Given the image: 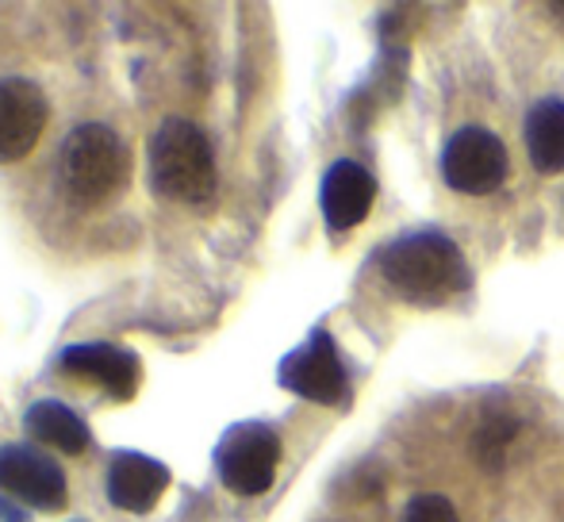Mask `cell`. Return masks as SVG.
Masks as SVG:
<instances>
[{
	"label": "cell",
	"mask_w": 564,
	"mask_h": 522,
	"mask_svg": "<svg viewBox=\"0 0 564 522\" xmlns=\"http://www.w3.org/2000/svg\"><path fill=\"white\" fill-rule=\"evenodd\" d=\"M150 188L162 200L204 208L216 196V150L193 120L170 116L150 139Z\"/></svg>",
	"instance_id": "1"
},
{
	"label": "cell",
	"mask_w": 564,
	"mask_h": 522,
	"mask_svg": "<svg viewBox=\"0 0 564 522\" xmlns=\"http://www.w3.org/2000/svg\"><path fill=\"white\" fill-rule=\"evenodd\" d=\"M384 281L411 300H442L468 289V265L457 242L442 231H415L392 239L377 258Z\"/></svg>",
	"instance_id": "2"
},
{
	"label": "cell",
	"mask_w": 564,
	"mask_h": 522,
	"mask_svg": "<svg viewBox=\"0 0 564 522\" xmlns=\"http://www.w3.org/2000/svg\"><path fill=\"white\" fill-rule=\"evenodd\" d=\"M58 181L74 204H105L131 181V150L108 123H77L62 139Z\"/></svg>",
	"instance_id": "3"
},
{
	"label": "cell",
	"mask_w": 564,
	"mask_h": 522,
	"mask_svg": "<svg viewBox=\"0 0 564 522\" xmlns=\"http://www.w3.org/2000/svg\"><path fill=\"white\" fill-rule=\"evenodd\" d=\"M276 465H281V438L265 423H235L216 446V472L235 496L269 492Z\"/></svg>",
	"instance_id": "4"
},
{
	"label": "cell",
	"mask_w": 564,
	"mask_h": 522,
	"mask_svg": "<svg viewBox=\"0 0 564 522\" xmlns=\"http://www.w3.org/2000/svg\"><path fill=\"white\" fill-rule=\"evenodd\" d=\"M442 177L465 196H488L507 181V146L488 128H460L442 150Z\"/></svg>",
	"instance_id": "5"
},
{
	"label": "cell",
	"mask_w": 564,
	"mask_h": 522,
	"mask_svg": "<svg viewBox=\"0 0 564 522\" xmlns=\"http://www.w3.org/2000/svg\"><path fill=\"white\" fill-rule=\"evenodd\" d=\"M276 381H281V389L304 395V400H312V403H323V407H338L349 389L338 346L327 330H312L307 342L296 346V350L281 361Z\"/></svg>",
	"instance_id": "6"
},
{
	"label": "cell",
	"mask_w": 564,
	"mask_h": 522,
	"mask_svg": "<svg viewBox=\"0 0 564 522\" xmlns=\"http://www.w3.org/2000/svg\"><path fill=\"white\" fill-rule=\"evenodd\" d=\"M0 488L39 511H58L69 500V485L62 465L51 454H43L35 446H23V442L0 446Z\"/></svg>",
	"instance_id": "7"
},
{
	"label": "cell",
	"mask_w": 564,
	"mask_h": 522,
	"mask_svg": "<svg viewBox=\"0 0 564 522\" xmlns=\"http://www.w3.org/2000/svg\"><path fill=\"white\" fill-rule=\"evenodd\" d=\"M46 93L28 77H0V162H20L46 131Z\"/></svg>",
	"instance_id": "8"
},
{
	"label": "cell",
	"mask_w": 564,
	"mask_h": 522,
	"mask_svg": "<svg viewBox=\"0 0 564 522\" xmlns=\"http://www.w3.org/2000/svg\"><path fill=\"white\" fill-rule=\"evenodd\" d=\"M170 465L154 461L147 454H134V449H116L108 457V472H105V496L116 511L127 515H147L158 508V500L170 488Z\"/></svg>",
	"instance_id": "9"
},
{
	"label": "cell",
	"mask_w": 564,
	"mask_h": 522,
	"mask_svg": "<svg viewBox=\"0 0 564 522\" xmlns=\"http://www.w3.org/2000/svg\"><path fill=\"white\" fill-rule=\"evenodd\" d=\"M58 366L69 377H82V381L100 384L112 400L127 403L142 381V366L131 350L112 342H74L58 354Z\"/></svg>",
	"instance_id": "10"
},
{
	"label": "cell",
	"mask_w": 564,
	"mask_h": 522,
	"mask_svg": "<svg viewBox=\"0 0 564 522\" xmlns=\"http://www.w3.org/2000/svg\"><path fill=\"white\" fill-rule=\"evenodd\" d=\"M372 196H377V181H372V173L365 170V165L349 162V157L330 165V170L323 173V188H319L323 219H327L330 231L335 235L354 231V227L369 216Z\"/></svg>",
	"instance_id": "11"
},
{
	"label": "cell",
	"mask_w": 564,
	"mask_h": 522,
	"mask_svg": "<svg viewBox=\"0 0 564 522\" xmlns=\"http://www.w3.org/2000/svg\"><path fill=\"white\" fill-rule=\"evenodd\" d=\"M23 426L35 442L62 449V454H85L93 446L89 423L62 400H35L23 411Z\"/></svg>",
	"instance_id": "12"
},
{
	"label": "cell",
	"mask_w": 564,
	"mask_h": 522,
	"mask_svg": "<svg viewBox=\"0 0 564 522\" xmlns=\"http://www.w3.org/2000/svg\"><path fill=\"white\" fill-rule=\"evenodd\" d=\"M522 142L538 173H564V100H538L522 123Z\"/></svg>",
	"instance_id": "13"
},
{
	"label": "cell",
	"mask_w": 564,
	"mask_h": 522,
	"mask_svg": "<svg viewBox=\"0 0 564 522\" xmlns=\"http://www.w3.org/2000/svg\"><path fill=\"white\" fill-rule=\"evenodd\" d=\"M514 434H519V418L507 415V411H488V415L480 418V426H476V434H473L476 461H480L484 469L496 472L499 465H503V454H507V446H511Z\"/></svg>",
	"instance_id": "14"
},
{
	"label": "cell",
	"mask_w": 564,
	"mask_h": 522,
	"mask_svg": "<svg viewBox=\"0 0 564 522\" xmlns=\"http://www.w3.org/2000/svg\"><path fill=\"white\" fill-rule=\"evenodd\" d=\"M400 522H460V519L446 496H415V500L403 508Z\"/></svg>",
	"instance_id": "15"
},
{
	"label": "cell",
	"mask_w": 564,
	"mask_h": 522,
	"mask_svg": "<svg viewBox=\"0 0 564 522\" xmlns=\"http://www.w3.org/2000/svg\"><path fill=\"white\" fill-rule=\"evenodd\" d=\"M0 522H28V515L12 500H0Z\"/></svg>",
	"instance_id": "16"
},
{
	"label": "cell",
	"mask_w": 564,
	"mask_h": 522,
	"mask_svg": "<svg viewBox=\"0 0 564 522\" xmlns=\"http://www.w3.org/2000/svg\"><path fill=\"white\" fill-rule=\"evenodd\" d=\"M77 522H82V519H77Z\"/></svg>",
	"instance_id": "17"
}]
</instances>
